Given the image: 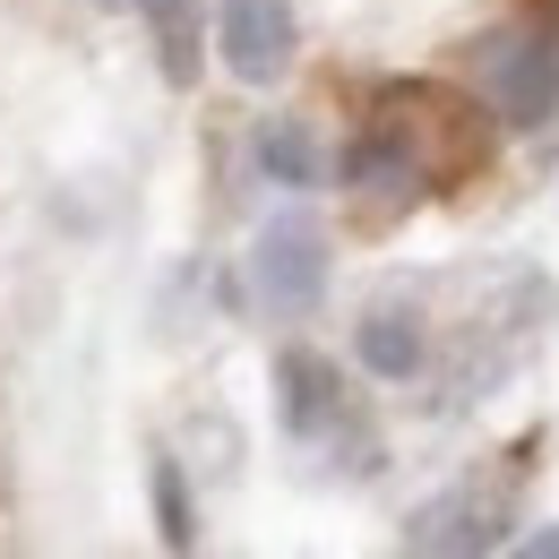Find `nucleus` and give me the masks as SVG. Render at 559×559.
<instances>
[{"label": "nucleus", "instance_id": "nucleus-1", "mask_svg": "<svg viewBox=\"0 0 559 559\" xmlns=\"http://www.w3.org/2000/svg\"><path fill=\"white\" fill-rule=\"evenodd\" d=\"M474 86L508 130L559 121V35L551 26H499L474 44Z\"/></svg>", "mask_w": 559, "mask_h": 559}, {"label": "nucleus", "instance_id": "nucleus-2", "mask_svg": "<svg viewBox=\"0 0 559 559\" xmlns=\"http://www.w3.org/2000/svg\"><path fill=\"white\" fill-rule=\"evenodd\" d=\"M250 284H259V301L284 310V319L319 310V293H328V233H319L310 215L259 224V241H250Z\"/></svg>", "mask_w": 559, "mask_h": 559}, {"label": "nucleus", "instance_id": "nucleus-3", "mask_svg": "<svg viewBox=\"0 0 559 559\" xmlns=\"http://www.w3.org/2000/svg\"><path fill=\"white\" fill-rule=\"evenodd\" d=\"M293 0H224L215 9V52L241 86H276L293 70Z\"/></svg>", "mask_w": 559, "mask_h": 559}, {"label": "nucleus", "instance_id": "nucleus-4", "mask_svg": "<svg viewBox=\"0 0 559 559\" xmlns=\"http://www.w3.org/2000/svg\"><path fill=\"white\" fill-rule=\"evenodd\" d=\"M490 543H499V490L483 483L421 499L414 525H405V559H490Z\"/></svg>", "mask_w": 559, "mask_h": 559}, {"label": "nucleus", "instance_id": "nucleus-5", "mask_svg": "<svg viewBox=\"0 0 559 559\" xmlns=\"http://www.w3.org/2000/svg\"><path fill=\"white\" fill-rule=\"evenodd\" d=\"M276 421L293 439H328V430H345V379H336V361L328 353H276Z\"/></svg>", "mask_w": 559, "mask_h": 559}, {"label": "nucleus", "instance_id": "nucleus-6", "mask_svg": "<svg viewBox=\"0 0 559 559\" xmlns=\"http://www.w3.org/2000/svg\"><path fill=\"white\" fill-rule=\"evenodd\" d=\"M353 353H361L370 379H414L421 361H430V336H421V319L405 310V301H379V310H361Z\"/></svg>", "mask_w": 559, "mask_h": 559}, {"label": "nucleus", "instance_id": "nucleus-7", "mask_svg": "<svg viewBox=\"0 0 559 559\" xmlns=\"http://www.w3.org/2000/svg\"><path fill=\"white\" fill-rule=\"evenodd\" d=\"M146 499H155V534H164V551L190 559V551H199V499H190V474H181L173 448L146 456Z\"/></svg>", "mask_w": 559, "mask_h": 559}, {"label": "nucleus", "instance_id": "nucleus-8", "mask_svg": "<svg viewBox=\"0 0 559 559\" xmlns=\"http://www.w3.org/2000/svg\"><path fill=\"white\" fill-rule=\"evenodd\" d=\"M345 190H353V199H388V207H405V199L421 190V173H414V155H405L396 139H361L345 155Z\"/></svg>", "mask_w": 559, "mask_h": 559}, {"label": "nucleus", "instance_id": "nucleus-9", "mask_svg": "<svg viewBox=\"0 0 559 559\" xmlns=\"http://www.w3.org/2000/svg\"><path fill=\"white\" fill-rule=\"evenodd\" d=\"M259 173H267V181H284V190H310V181L328 173L319 130H310V121H259Z\"/></svg>", "mask_w": 559, "mask_h": 559}, {"label": "nucleus", "instance_id": "nucleus-10", "mask_svg": "<svg viewBox=\"0 0 559 559\" xmlns=\"http://www.w3.org/2000/svg\"><path fill=\"white\" fill-rule=\"evenodd\" d=\"M146 17H155V61L173 86H190L199 78V0H146Z\"/></svg>", "mask_w": 559, "mask_h": 559}, {"label": "nucleus", "instance_id": "nucleus-11", "mask_svg": "<svg viewBox=\"0 0 559 559\" xmlns=\"http://www.w3.org/2000/svg\"><path fill=\"white\" fill-rule=\"evenodd\" d=\"M508 559H559V525H534V534H516V551Z\"/></svg>", "mask_w": 559, "mask_h": 559}]
</instances>
